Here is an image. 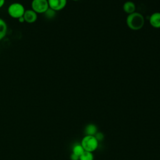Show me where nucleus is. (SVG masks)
<instances>
[{"mask_svg":"<svg viewBox=\"0 0 160 160\" xmlns=\"http://www.w3.org/2000/svg\"><path fill=\"white\" fill-rule=\"evenodd\" d=\"M126 22L128 27L133 31H138L141 29L145 22L143 15L138 12H134L132 14H128Z\"/></svg>","mask_w":160,"mask_h":160,"instance_id":"obj_1","label":"nucleus"},{"mask_svg":"<svg viewBox=\"0 0 160 160\" xmlns=\"http://www.w3.org/2000/svg\"><path fill=\"white\" fill-rule=\"evenodd\" d=\"M80 144L85 151L93 152L98 149L99 141L94 136L85 135L81 139Z\"/></svg>","mask_w":160,"mask_h":160,"instance_id":"obj_2","label":"nucleus"},{"mask_svg":"<svg viewBox=\"0 0 160 160\" xmlns=\"http://www.w3.org/2000/svg\"><path fill=\"white\" fill-rule=\"evenodd\" d=\"M25 10L24 6L21 3L15 2L11 3L8 6L7 11L9 16L12 18L18 19L23 16Z\"/></svg>","mask_w":160,"mask_h":160,"instance_id":"obj_3","label":"nucleus"},{"mask_svg":"<svg viewBox=\"0 0 160 160\" xmlns=\"http://www.w3.org/2000/svg\"><path fill=\"white\" fill-rule=\"evenodd\" d=\"M49 8L48 0H32L31 9L37 14H44Z\"/></svg>","mask_w":160,"mask_h":160,"instance_id":"obj_4","label":"nucleus"},{"mask_svg":"<svg viewBox=\"0 0 160 160\" xmlns=\"http://www.w3.org/2000/svg\"><path fill=\"white\" fill-rule=\"evenodd\" d=\"M48 2L49 8L56 12L63 9L67 4V0H48Z\"/></svg>","mask_w":160,"mask_h":160,"instance_id":"obj_5","label":"nucleus"},{"mask_svg":"<svg viewBox=\"0 0 160 160\" xmlns=\"http://www.w3.org/2000/svg\"><path fill=\"white\" fill-rule=\"evenodd\" d=\"M23 18L26 22L32 24L36 21L38 19V14L32 9H26L23 14Z\"/></svg>","mask_w":160,"mask_h":160,"instance_id":"obj_6","label":"nucleus"},{"mask_svg":"<svg viewBox=\"0 0 160 160\" xmlns=\"http://www.w3.org/2000/svg\"><path fill=\"white\" fill-rule=\"evenodd\" d=\"M150 25L154 28H160V12H155L152 13L149 19Z\"/></svg>","mask_w":160,"mask_h":160,"instance_id":"obj_7","label":"nucleus"},{"mask_svg":"<svg viewBox=\"0 0 160 160\" xmlns=\"http://www.w3.org/2000/svg\"><path fill=\"white\" fill-rule=\"evenodd\" d=\"M122 9L128 15L132 14L136 12V4L131 1H127L124 3Z\"/></svg>","mask_w":160,"mask_h":160,"instance_id":"obj_8","label":"nucleus"},{"mask_svg":"<svg viewBox=\"0 0 160 160\" xmlns=\"http://www.w3.org/2000/svg\"><path fill=\"white\" fill-rule=\"evenodd\" d=\"M98 132V128L94 124H88L84 128V133L86 135L94 136Z\"/></svg>","mask_w":160,"mask_h":160,"instance_id":"obj_9","label":"nucleus"},{"mask_svg":"<svg viewBox=\"0 0 160 160\" xmlns=\"http://www.w3.org/2000/svg\"><path fill=\"white\" fill-rule=\"evenodd\" d=\"M8 31V26L6 21L0 18V41L6 35Z\"/></svg>","mask_w":160,"mask_h":160,"instance_id":"obj_10","label":"nucleus"},{"mask_svg":"<svg viewBox=\"0 0 160 160\" xmlns=\"http://www.w3.org/2000/svg\"><path fill=\"white\" fill-rule=\"evenodd\" d=\"M84 150L81 146V144H75L72 148V153L79 156L84 152Z\"/></svg>","mask_w":160,"mask_h":160,"instance_id":"obj_11","label":"nucleus"},{"mask_svg":"<svg viewBox=\"0 0 160 160\" xmlns=\"http://www.w3.org/2000/svg\"><path fill=\"white\" fill-rule=\"evenodd\" d=\"M79 160H94L93 153L84 151V152L79 156Z\"/></svg>","mask_w":160,"mask_h":160,"instance_id":"obj_12","label":"nucleus"},{"mask_svg":"<svg viewBox=\"0 0 160 160\" xmlns=\"http://www.w3.org/2000/svg\"><path fill=\"white\" fill-rule=\"evenodd\" d=\"M44 14V15L46 16V18L51 19V18H53L55 17L56 14V11L52 10L51 8H49Z\"/></svg>","mask_w":160,"mask_h":160,"instance_id":"obj_13","label":"nucleus"},{"mask_svg":"<svg viewBox=\"0 0 160 160\" xmlns=\"http://www.w3.org/2000/svg\"><path fill=\"white\" fill-rule=\"evenodd\" d=\"M94 136L96 137V138L97 139V140L99 142V141H102L104 139V135L102 132H97L96 134L94 135Z\"/></svg>","mask_w":160,"mask_h":160,"instance_id":"obj_14","label":"nucleus"},{"mask_svg":"<svg viewBox=\"0 0 160 160\" xmlns=\"http://www.w3.org/2000/svg\"><path fill=\"white\" fill-rule=\"evenodd\" d=\"M70 159L71 160H79V156L71 153L70 155Z\"/></svg>","mask_w":160,"mask_h":160,"instance_id":"obj_15","label":"nucleus"},{"mask_svg":"<svg viewBox=\"0 0 160 160\" xmlns=\"http://www.w3.org/2000/svg\"><path fill=\"white\" fill-rule=\"evenodd\" d=\"M6 0H0V8H1L5 4Z\"/></svg>","mask_w":160,"mask_h":160,"instance_id":"obj_16","label":"nucleus"},{"mask_svg":"<svg viewBox=\"0 0 160 160\" xmlns=\"http://www.w3.org/2000/svg\"><path fill=\"white\" fill-rule=\"evenodd\" d=\"M18 20L20 22H21V23H22V22H25V21H24V19L23 16H22V17H21V18H19Z\"/></svg>","mask_w":160,"mask_h":160,"instance_id":"obj_17","label":"nucleus"},{"mask_svg":"<svg viewBox=\"0 0 160 160\" xmlns=\"http://www.w3.org/2000/svg\"><path fill=\"white\" fill-rule=\"evenodd\" d=\"M72 1H79V0H72Z\"/></svg>","mask_w":160,"mask_h":160,"instance_id":"obj_18","label":"nucleus"}]
</instances>
